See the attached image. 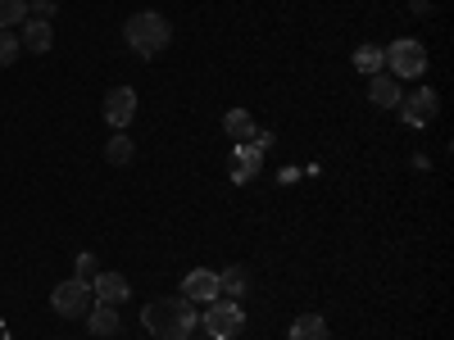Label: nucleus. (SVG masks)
Masks as SVG:
<instances>
[{
  "instance_id": "f257e3e1",
  "label": "nucleus",
  "mask_w": 454,
  "mask_h": 340,
  "mask_svg": "<svg viewBox=\"0 0 454 340\" xmlns=\"http://www.w3.org/2000/svg\"><path fill=\"white\" fill-rule=\"evenodd\" d=\"M141 322L145 331L155 336V340H192L196 327H200V313L186 305V299L177 295H160V299H150V305L141 309Z\"/></svg>"
},
{
  "instance_id": "f03ea898",
  "label": "nucleus",
  "mask_w": 454,
  "mask_h": 340,
  "mask_svg": "<svg viewBox=\"0 0 454 340\" xmlns=\"http://www.w3.org/2000/svg\"><path fill=\"white\" fill-rule=\"evenodd\" d=\"M123 36H128V46H132L141 59H155V55L173 42V27H168V19H164V14L141 10V14H132V19L123 23Z\"/></svg>"
},
{
  "instance_id": "7ed1b4c3",
  "label": "nucleus",
  "mask_w": 454,
  "mask_h": 340,
  "mask_svg": "<svg viewBox=\"0 0 454 340\" xmlns=\"http://www.w3.org/2000/svg\"><path fill=\"white\" fill-rule=\"evenodd\" d=\"M200 327H205L209 340H237L246 331V313H241L237 299H214V305H205V313H200Z\"/></svg>"
},
{
  "instance_id": "20e7f679",
  "label": "nucleus",
  "mask_w": 454,
  "mask_h": 340,
  "mask_svg": "<svg viewBox=\"0 0 454 340\" xmlns=\"http://www.w3.org/2000/svg\"><path fill=\"white\" fill-rule=\"evenodd\" d=\"M382 50H387V64L395 78H423L427 73V46L413 42V36H400V42H391Z\"/></svg>"
},
{
  "instance_id": "39448f33",
  "label": "nucleus",
  "mask_w": 454,
  "mask_h": 340,
  "mask_svg": "<svg viewBox=\"0 0 454 340\" xmlns=\"http://www.w3.org/2000/svg\"><path fill=\"white\" fill-rule=\"evenodd\" d=\"M51 309L59 318H87L91 309V282H78V277H68L51 290Z\"/></svg>"
},
{
  "instance_id": "423d86ee",
  "label": "nucleus",
  "mask_w": 454,
  "mask_h": 340,
  "mask_svg": "<svg viewBox=\"0 0 454 340\" xmlns=\"http://www.w3.org/2000/svg\"><path fill=\"white\" fill-rule=\"evenodd\" d=\"M132 119H137V91H132V87H114V91L105 96V123H109L114 132H123Z\"/></svg>"
},
{
  "instance_id": "0eeeda50",
  "label": "nucleus",
  "mask_w": 454,
  "mask_h": 340,
  "mask_svg": "<svg viewBox=\"0 0 454 340\" xmlns=\"http://www.w3.org/2000/svg\"><path fill=\"white\" fill-rule=\"evenodd\" d=\"M436 109H441V96H436L432 87H423L419 96L400 100V119H404L409 128H427V123L436 119Z\"/></svg>"
},
{
  "instance_id": "6e6552de",
  "label": "nucleus",
  "mask_w": 454,
  "mask_h": 340,
  "mask_svg": "<svg viewBox=\"0 0 454 340\" xmlns=\"http://www.w3.org/2000/svg\"><path fill=\"white\" fill-rule=\"evenodd\" d=\"M182 299H186V305H214V299H218V273H209V268L186 273Z\"/></svg>"
},
{
  "instance_id": "1a4fd4ad",
  "label": "nucleus",
  "mask_w": 454,
  "mask_h": 340,
  "mask_svg": "<svg viewBox=\"0 0 454 340\" xmlns=\"http://www.w3.org/2000/svg\"><path fill=\"white\" fill-rule=\"evenodd\" d=\"M91 295H96V305H114V309H119L123 299L132 295V286H128L123 273H96L91 277Z\"/></svg>"
},
{
  "instance_id": "9d476101",
  "label": "nucleus",
  "mask_w": 454,
  "mask_h": 340,
  "mask_svg": "<svg viewBox=\"0 0 454 340\" xmlns=\"http://www.w3.org/2000/svg\"><path fill=\"white\" fill-rule=\"evenodd\" d=\"M87 327H91V340H114L119 327H123V318H119L114 305H91L87 309Z\"/></svg>"
},
{
  "instance_id": "9b49d317",
  "label": "nucleus",
  "mask_w": 454,
  "mask_h": 340,
  "mask_svg": "<svg viewBox=\"0 0 454 340\" xmlns=\"http://www.w3.org/2000/svg\"><path fill=\"white\" fill-rule=\"evenodd\" d=\"M368 100L377 104V109H400V82L391 78V73H372L368 78Z\"/></svg>"
},
{
  "instance_id": "f8f14e48",
  "label": "nucleus",
  "mask_w": 454,
  "mask_h": 340,
  "mask_svg": "<svg viewBox=\"0 0 454 340\" xmlns=\"http://www.w3.org/2000/svg\"><path fill=\"white\" fill-rule=\"evenodd\" d=\"M259 168H263V150H254L250 141H237V150H232V182H250V177H259Z\"/></svg>"
},
{
  "instance_id": "ddd939ff",
  "label": "nucleus",
  "mask_w": 454,
  "mask_h": 340,
  "mask_svg": "<svg viewBox=\"0 0 454 340\" xmlns=\"http://www.w3.org/2000/svg\"><path fill=\"white\" fill-rule=\"evenodd\" d=\"M19 46H27L32 55H46L55 46V32H51V19H27V27L19 32Z\"/></svg>"
},
{
  "instance_id": "4468645a",
  "label": "nucleus",
  "mask_w": 454,
  "mask_h": 340,
  "mask_svg": "<svg viewBox=\"0 0 454 340\" xmlns=\"http://www.w3.org/2000/svg\"><path fill=\"white\" fill-rule=\"evenodd\" d=\"M246 290H250V273L241 268V263H232V268H223V273H218V295L241 299Z\"/></svg>"
},
{
  "instance_id": "2eb2a0df",
  "label": "nucleus",
  "mask_w": 454,
  "mask_h": 340,
  "mask_svg": "<svg viewBox=\"0 0 454 340\" xmlns=\"http://www.w3.org/2000/svg\"><path fill=\"white\" fill-rule=\"evenodd\" d=\"M291 340H327V322L318 313H300L291 322Z\"/></svg>"
},
{
  "instance_id": "dca6fc26",
  "label": "nucleus",
  "mask_w": 454,
  "mask_h": 340,
  "mask_svg": "<svg viewBox=\"0 0 454 340\" xmlns=\"http://www.w3.org/2000/svg\"><path fill=\"white\" fill-rule=\"evenodd\" d=\"M387 68V50L382 46H359L355 50V73H364V78H372V73Z\"/></svg>"
},
{
  "instance_id": "f3484780",
  "label": "nucleus",
  "mask_w": 454,
  "mask_h": 340,
  "mask_svg": "<svg viewBox=\"0 0 454 340\" xmlns=\"http://www.w3.org/2000/svg\"><path fill=\"white\" fill-rule=\"evenodd\" d=\"M223 132L237 136V141H246V136H254V119H250L246 109H227V113H223Z\"/></svg>"
},
{
  "instance_id": "a211bd4d",
  "label": "nucleus",
  "mask_w": 454,
  "mask_h": 340,
  "mask_svg": "<svg viewBox=\"0 0 454 340\" xmlns=\"http://www.w3.org/2000/svg\"><path fill=\"white\" fill-rule=\"evenodd\" d=\"M132 136H109V145H105V159L114 164V168H123V164H132Z\"/></svg>"
},
{
  "instance_id": "6ab92c4d",
  "label": "nucleus",
  "mask_w": 454,
  "mask_h": 340,
  "mask_svg": "<svg viewBox=\"0 0 454 340\" xmlns=\"http://www.w3.org/2000/svg\"><path fill=\"white\" fill-rule=\"evenodd\" d=\"M27 23V0H0V27H23Z\"/></svg>"
},
{
  "instance_id": "aec40b11",
  "label": "nucleus",
  "mask_w": 454,
  "mask_h": 340,
  "mask_svg": "<svg viewBox=\"0 0 454 340\" xmlns=\"http://www.w3.org/2000/svg\"><path fill=\"white\" fill-rule=\"evenodd\" d=\"M19 32H10V27H0V68H10L14 59H19Z\"/></svg>"
},
{
  "instance_id": "412c9836",
  "label": "nucleus",
  "mask_w": 454,
  "mask_h": 340,
  "mask_svg": "<svg viewBox=\"0 0 454 340\" xmlns=\"http://www.w3.org/2000/svg\"><path fill=\"white\" fill-rule=\"evenodd\" d=\"M96 273H100V263L91 254H78V282H91Z\"/></svg>"
},
{
  "instance_id": "4be33fe9",
  "label": "nucleus",
  "mask_w": 454,
  "mask_h": 340,
  "mask_svg": "<svg viewBox=\"0 0 454 340\" xmlns=\"http://www.w3.org/2000/svg\"><path fill=\"white\" fill-rule=\"evenodd\" d=\"M55 14V0H32V19H51Z\"/></svg>"
},
{
  "instance_id": "5701e85b",
  "label": "nucleus",
  "mask_w": 454,
  "mask_h": 340,
  "mask_svg": "<svg viewBox=\"0 0 454 340\" xmlns=\"http://www.w3.org/2000/svg\"><path fill=\"white\" fill-rule=\"evenodd\" d=\"M0 340H10V331H5V327H0Z\"/></svg>"
},
{
  "instance_id": "b1692460",
  "label": "nucleus",
  "mask_w": 454,
  "mask_h": 340,
  "mask_svg": "<svg viewBox=\"0 0 454 340\" xmlns=\"http://www.w3.org/2000/svg\"><path fill=\"white\" fill-rule=\"evenodd\" d=\"M192 340H209V336H192Z\"/></svg>"
}]
</instances>
